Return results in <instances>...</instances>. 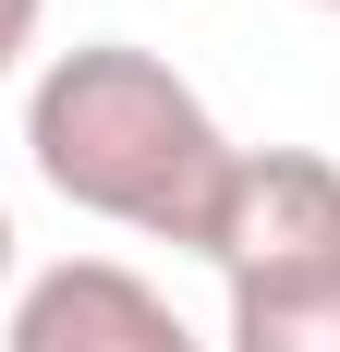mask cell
Masks as SVG:
<instances>
[{
	"instance_id": "cell-6",
	"label": "cell",
	"mask_w": 340,
	"mask_h": 352,
	"mask_svg": "<svg viewBox=\"0 0 340 352\" xmlns=\"http://www.w3.org/2000/svg\"><path fill=\"white\" fill-rule=\"evenodd\" d=\"M0 292H12V207H0Z\"/></svg>"
},
{
	"instance_id": "cell-4",
	"label": "cell",
	"mask_w": 340,
	"mask_h": 352,
	"mask_svg": "<svg viewBox=\"0 0 340 352\" xmlns=\"http://www.w3.org/2000/svg\"><path fill=\"white\" fill-rule=\"evenodd\" d=\"M231 352H340V280L231 292Z\"/></svg>"
},
{
	"instance_id": "cell-5",
	"label": "cell",
	"mask_w": 340,
	"mask_h": 352,
	"mask_svg": "<svg viewBox=\"0 0 340 352\" xmlns=\"http://www.w3.org/2000/svg\"><path fill=\"white\" fill-rule=\"evenodd\" d=\"M36 25H49V0H0V85H12V61L36 49Z\"/></svg>"
},
{
	"instance_id": "cell-2",
	"label": "cell",
	"mask_w": 340,
	"mask_h": 352,
	"mask_svg": "<svg viewBox=\"0 0 340 352\" xmlns=\"http://www.w3.org/2000/svg\"><path fill=\"white\" fill-rule=\"evenodd\" d=\"M195 255H206L231 292L340 280V158H316V146H243Z\"/></svg>"
},
{
	"instance_id": "cell-7",
	"label": "cell",
	"mask_w": 340,
	"mask_h": 352,
	"mask_svg": "<svg viewBox=\"0 0 340 352\" xmlns=\"http://www.w3.org/2000/svg\"><path fill=\"white\" fill-rule=\"evenodd\" d=\"M316 12H340V0H316Z\"/></svg>"
},
{
	"instance_id": "cell-3",
	"label": "cell",
	"mask_w": 340,
	"mask_h": 352,
	"mask_svg": "<svg viewBox=\"0 0 340 352\" xmlns=\"http://www.w3.org/2000/svg\"><path fill=\"white\" fill-rule=\"evenodd\" d=\"M0 352H206V340L182 328V304H170L158 280L122 267V255H61V267H36V280L12 292Z\"/></svg>"
},
{
	"instance_id": "cell-1",
	"label": "cell",
	"mask_w": 340,
	"mask_h": 352,
	"mask_svg": "<svg viewBox=\"0 0 340 352\" xmlns=\"http://www.w3.org/2000/svg\"><path fill=\"white\" fill-rule=\"evenodd\" d=\"M25 158L36 182L85 219H122L146 243H206L219 219V182H231L243 146L219 134V109L134 36H85L36 73L25 98Z\"/></svg>"
}]
</instances>
